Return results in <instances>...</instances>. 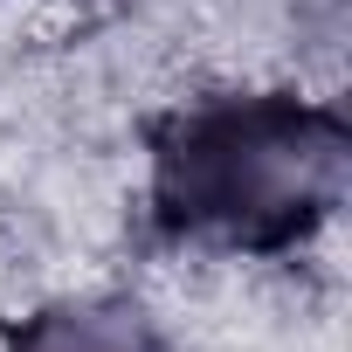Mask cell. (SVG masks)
I'll return each mask as SVG.
<instances>
[{
  "instance_id": "cell-1",
  "label": "cell",
  "mask_w": 352,
  "mask_h": 352,
  "mask_svg": "<svg viewBox=\"0 0 352 352\" xmlns=\"http://www.w3.org/2000/svg\"><path fill=\"white\" fill-rule=\"evenodd\" d=\"M345 194V118L297 97H221L152 138V221L180 242L276 256Z\"/></svg>"
},
{
  "instance_id": "cell-2",
  "label": "cell",
  "mask_w": 352,
  "mask_h": 352,
  "mask_svg": "<svg viewBox=\"0 0 352 352\" xmlns=\"http://www.w3.org/2000/svg\"><path fill=\"white\" fill-rule=\"evenodd\" d=\"M14 352H166V338L131 304H63L28 318Z\"/></svg>"
}]
</instances>
